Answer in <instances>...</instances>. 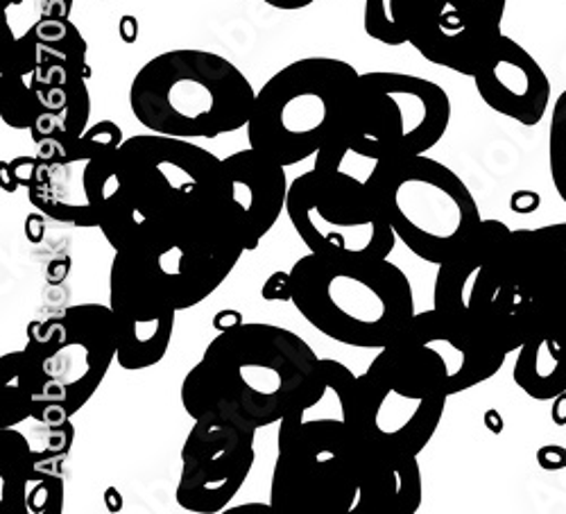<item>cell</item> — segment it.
<instances>
[{
    "label": "cell",
    "instance_id": "1",
    "mask_svg": "<svg viewBox=\"0 0 566 514\" xmlns=\"http://www.w3.org/2000/svg\"><path fill=\"white\" fill-rule=\"evenodd\" d=\"M86 189L105 241L155 272L179 311L211 297L248 252L222 159L186 138H125L91 161Z\"/></svg>",
    "mask_w": 566,
    "mask_h": 514
},
{
    "label": "cell",
    "instance_id": "2",
    "mask_svg": "<svg viewBox=\"0 0 566 514\" xmlns=\"http://www.w3.org/2000/svg\"><path fill=\"white\" fill-rule=\"evenodd\" d=\"M433 306L514 354L551 334L566 343V222L510 229L483 220L438 265Z\"/></svg>",
    "mask_w": 566,
    "mask_h": 514
},
{
    "label": "cell",
    "instance_id": "3",
    "mask_svg": "<svg viewBox=\"0 0 566 514\" xmlns=\"http://www.w3.org/2000/svg\"><path fill=\"white\" fill-rule=\"evenodd\" d=\"M328 390L322 358L276 324L243 322L220 332L186 374L181 406L193 419L224 415L265 429L311 412Z\"/></svg>",
    "mask_w": 566,
    "mask_h": 514
},
{
    "label": "cell",
    "instance_id": "4",
    "mask_svg": "<svg viewBox=\"0 0 566 514\" xmlns=\"http://www.w3.org/2000/svg\"><path fill=\"white\" fill-rule=\"evenodd\" d=\"M358 77L349 62L336 57H304L283 66L256 91L250 148L286 168L306 159L343 166L352 155L343 138Z\"/></svg>",
    "mask_w": 566,
    "mask_h": 514
},
{
    "label": "cell",
    "instance_id": "5",
    "mask_svg": "<svg viewBox=\"0 0 566 514\" xmlns=\"http://www.w3.org/2000/svg\"><path fill=\"white\" fill-rule=\"evenodd\" d=\"M291 276L300 315L347 347L384 349L417 313L410 279L390 259L311 252L291 268Z\"/></svg>",
    "mask_w": 566,
    "mask_h": 514
},
{
    "label": "cell",
    "instance_id": "6",
    "mask_svg": "<svg viewBox=\"0 0 566 514\" xmlns=\"http://www.w3.org/2000/svg\"><path fill=\"white\" fill-rule=\"evenodd\" d=\"M254 101L256 91L239 66L200 49L153 57L129 86V107L140 125L186 141L248 127Z\"/></svg>",
    "mask_w": 566,
    "mask_h": 514
},
{
    "label": "cell",
    "instance_id": "7",
    "mask_svg": "<svg viewBox=\"0 0 566 514\" xmlns=\"http://www.w3.org/2000/svg\"><path fill=\"white\" fill-rule=\"evenodd\" d=\"M270 505L276 514H360L376 458L343 417L291 412L279 424Z\"/></svg>",
    "mask_w": 566,
    "mask_h": 514
},
{
    "label": "cell",
    "instance_id": "8",
    "mask_svg": "<svg viewBox=\"0 0 566 514\" xmlns=\"http://www.w3.org/2000/svg\"><path fill=\"white\" fill-rule=\"evenodd\" d=\"M365 186L397 239L433 265L451 259L483 224L469 186L429 155L376 161Z\"/></svg>",
    "mask_w": 566,
    "mask_h": 514
},
{
    "label": "cell",
    "instance_id": "9",
    "mask_svg": "<svg viewBox=\"0 0 566 514\" xmlns=\"http://www.w3.org/2000/svg\"><path fill=\"white\" fill-rule=\"evenodd\" d=\"M32 384V419L55 427L82 410L116 360V326L109 306L77 304L28 326L23 347Z\"/></svg>",
    "mask_w": 566,
    "mask_h": 514
},
{
    "label": "cell",
    "instance_id": "10",
    "mask_svg": "<svg viewBox=\"0 0 566 514\" xmlns=\"http://www.w3.org/2000/svg\"><path fill=\"white\" fill-rule=\"evenodd\" d=\"M447 399L431 369L392 343L358 377L345 422L374 453L419 458L442 422Z\"/></svg>",
    "mask_w": 566,
    "mask_h": 514
},
{
    "label": "cell",
    "instance_id": "11",
    "mask_svg": "<svg viewBox=\"0 0 566 514\" xmlns=\"http://www.w3.org/2000/svg\"><path fill=\"white\" fill-rule=\"evenodd\" d=\"M451 98L433 80L371 71L360 73L343 146L371 164L433 150L449 129Z\"/></svg>",
    "mask_w": 566,
    "mask_h": 514
},
{
    "label": "cell",
    "instance_id": "12",
    "mask_svg": "<svg viewBox=\"0 0 566 514\" xmlns=\"http://www.w3.org/2000/svg\"><path fill=\"white\" fill-rule=\"evenodd\" d=\"M286 213L313 254H358L388 259L397 233L371 200L365 179L343 168L302 172L289 191Z\"/></svg>",
    "mask_w": 566,
    "mask_h": 514
},
{
    "label": "cell",
    "instance_id": "13",
    "mask_svg": "<svg viewBox=\"0 0 566 514\" xmlns=\"http://www.w3.org/2000/svg\"><path fill=\"white\" fill-rule=\"evenodd\" d=\"M256 431L241 419L224 415L196 419L181 447L177 505L196 514L222 512L252 472Z\"/></svg>",
    "mask_w": 566,
    "mask_h": 514
},
{
    "label": "cell",
    "instance_id": "14",
    "mask_svg": "<svg viewBox=\"0 0 566 514\" xmlns=\"http://www.w3.org/2000/svg\"><path fill=\"white\" fill-rule=\"evenodd\" d=\"M507 0H408L403 34L436 66L474 75L501 39Z\"/></svg>",
    "mask_w": 566,
    "mask_h": 514
},
{
    "label": "cell",
    "instance_id": "15",
    "mask_svg": "<svg viewBox=\"0 0 566 514\" xmlns=\"http://www.w3.org/2000/svg\"><path fill=\"white\" fill-rule=\"evenodd\" d=\"M109 308L116 326V360L127 371L155 367L168 354L179 306L161 279L129 254L109 268Z\"/></svg>",
    "mask_w": 566,
    "mask_h": 514
},
{
    "label": "cell",
    "instance_id": "16",
    "mask_svg": "<svg viewBox=\"0 0 566 514\" xmlns=\"http://www.w3.org/2000/svg\"><path fill=\"white\" fill-rule=\"evenodd\" d=\"M125 141L123 129L114 120H101L71 144H45L32 157L28 183L30 204L57 222L73 227H101V218L91 204L86 175L93 159L114 153Z\"/></svg>",
    "mask_w": 566,
    "mask_h": 514
},
{
    "label": "cell",
    "instance_id": "17",
    "mask_svg": "<svg viewBox=\"0 0 566 514\" xmlns=\"http://www.w3.org/2000/svg\"><path fill=\"white\" fill-rule=\"evenodd\" d=\"M431 369L449 397L476 388L505 365L503 347L440 308L415 313L403 334L395 340Z\"/></svg>",
    "mask_w": 566,
    "mask_h": 514
},
{
    "label": "cell",
    "instance_id": "18",
    "mask_svg": "<svg viewBox=\"0 0 566 514\" xmlns=\"http://www.w3.org/2000/svg\"><path fill=\"white\" fill-rule=\"evenodd\" d=\"M471 80L492 112L524 127L539 125L551 107V80L546 71L522 43L507 34H501Z\"/></svg>",
    "mask_w": 566,
    "mask_h": 514
},
{
    "label": "cell",
    "instance_id": "19",
    "mask_svg": "<svg viewBox=\"0 0 566 514\" xmlns=\"http://www.w3.org/2000/svg\"><path fill=\"white\" fill-rule=\"evenodd\" d=\"M222 164L229 198L243 224L245 248L254 252L276 224L281 211H286L291 191L286 166L254 148L233 153Z\"/></svg>",
    "mask_w": 566,
    "mask_h": 514
},
{
    "label": "cell",
    "instance_id": "20",
    "mask_svg": "<svg viewBox=\"0 0 566 514\" xmlns=\"http://www.w3.org/2000/svg\"><path fill=\"white\" fill-rule=\"evenodd\" d=\"M423 487L417 458H376V466L360 514H415L421 505Z\"/></svg>",
    "mask_w": 566,
    "mask_h": 514
},
{
    "label": "cell",
    "instance_id": "21",
    "mask_svg": "<svg viewBox=\"0 0 566 514\" xmlns=\"http://www.w3.org/2000/svg\"><path fill=\"white\" fill-rule=\"evenodd\" d=\"M514 384L535 401H553L566 392V343L539 334L516 349Z\"/></svg>",
    "mask_w": 566,
    "mask_h": 514
},
{
    "label": "cell",
    "instance_id": "22",
    "mask_svg": "<svg viewBox=\"0 0 566 514\" xmlns=\"http://www.w3.org/2000/svg\"><path fill=\"white\" fill-rule=\"evenodd\" d=\"M36 472V455L14 429H0V505L8 514L28 512V487Z\"/></svg>",
    "mask_w": 566,
    "mask_h": 514
},
{
    "label": "cell",
    "instance_id": "23",
    "mask_svg": "<svg viewBox=\"0 0 566 514\" xmlns=\"http://www.w3.org/2000/svg\"><path fill=\"white\" fill-rule=\"evenodd\" d=\"M34 384L23 349L0 358V429H14L32 419Z\"/></svg>",
    "mask_w": 566,
    "mask_h": 514
},
{
    "label": "cell",
    "instance_id": "24",
    "mask_svg": "<svg viewBox=\"0 0 566 514\" xmlns=\"http://www.w3.org/2000/svg\"><path fill=\"white\" fill-rule=\"evenodd\" d=\"M408 0H365L363 28L365 34L390 49L408 43L403 34V10Z\"/></svg>",
    "mask_w": 566,
    "mask_h": 514
},
{
    "label": "cell",
    "instance_id": "25",
    "mask_svg": "<svg viewBox=\"0 0 566 514\" xmlns=\"http://www.w3.org/2000/svg\"><path fill=\"white\" fill-rule=\"evenodd\" d=\"M3 3L8 36H21L45 19H69L75 0H0Z\"/></svg>",
    "mask_w": 566,
    "mask_h": 514
},
{
    "label": "cell",
    "instance_id": "26",
    "mask_svg": "<svg viewBox=\"0 0 566 514\" xmlns=\"http://www.w3.org/2000/svg\"><path fill=\"white\" fill-rule=\"evenodd\" d=\"M548 168L559 200L566 204V88L553 103L548 127Z\"/></svg>",
    "mask_w": 566,
    "mask_h": 514
},
{
    "label": "cell",
    "instance_id": "27",
    "mask_svg": "<svg viewBox=\"0 0 566 514\" xmlns=\"http://www.w3.org/2000/svg\"><path fill=\"white\" fill-rule=\"evenodd\" d=\"M64 503V483L60 476L36 466L28 487V514H60Z\"/></svg>",
    "mask_w": 566,
    "mask_h": 514
},
{
    "label": "cell",
    "instance_id": "28",
    "mask_svg": "<svg viewBox=\"0 0 566 514\" xmlns=\"http://www.w3.org/2000/svg\"><path fill=\"white\" fill-rule=\"evenodd\" d=\"M261 297L268 302H293V276L291 272H272L261 289Z\"/></svg>",
    "mask_w": 566,
    "mask_h": 514
},
{
    "label": "cell",
    "instance_id": "29",
    "mask_svg": "<svg viewBox=\"0 0 566 514\" xmlns=\"http://www.w3.org/2000/svg\"><path fill=\"white\" fill-rule=\"evenodd\" d=\"M537 462L546 472H557L566 466V449L559 444H546L537 453Z\"/></svg>",
    "mask_w": 566,
    "mask_h": 514
},
{
    "label": "cell",
    "instance_id": "30",
    "mask_svg": "<svg viewBox=\"0 0 566 514\" xmlns=\"http://www.w3.org/2000/svg\"><path fill=\"white\" fill-rule=\"evenodd\" d=\"M539 196L533 191H516L510 200V209L514 213H533L539 209Z\"/></svg>",
    "mask_w": 566,
    "mask_h": 514
},
{
    "label": "cell",
    "instance_id": "31",
    "mask_svg": "<svg viewBox=\"0 0 566 514\" xmlns=\"http://www.w3.org/2000/svg\"><path fill=\"white\" fill-rule=\"evenodd\" d=\"M243 324V315L239 311H220L216 317H213V326L218 332H227V329H233V326Z\"/></svg>",
    "mask_w": 566,
    "mask_h": 514
},
{
    "label": "cell",
    "instance_id": "32",
    "mask_svg": "<svg viewBox=\"0 0 566 514\" xmlns=\"http://www.w3.org/2000/svg\"><path fill=\"white\" fill-rule=\"evenodd\" d=\"M263 3L274 10H281V12H297V10L313 6L315 0H263Z\"/></svg>",
    "mask_w": 566,
    "mask_h": 514
},
{
    "label": "cell",
    "instance_id": "33",
    "mask_svg": "<svg viewBox=\"0 0 566 514\" xmlns=\"http://www.w3.org/2000/svg\"><path fill=\"white\" fill-rule=\"evenodd\" d=\"M551 417H553V424H557V427H564V424H566V392L553 399Z\"/></svg>",
    "mask_w": 566,
    "mask_h": 514
},
{
    "label": "cell",
    "instance_id": "34",
    "mask_svg": "<svg viewBox=\"0 0 566 514\" xmlns=\"http://www.w3.org/2000/svg\"><path fill=\"white\" fill-rule=\"evenodd\" d=\"M120 36L125 43H134L138 36V23L134 17H123L120 21Z\"/></svg>",
    "mask_w": 566,
    "mask_h": 514
},
{
    "label": "cell",
    "instance_id": "35",
    "mask_svg": "<svg viewBox=\"0 0 566 514\" xmlns=\"http://www.w3.org/2000/svg\"><path fill=\"white\" fill-rule=\"evenodd\" d=\"M41 222H43V213L41 216H32L25 224V231L30 233L32 241H39L41 239Z\"/></svg>",
    "mask_w": 566,
    "mask_h": 514
},
{
    "label": "cell",
    "instance_id": "36",
    "mask_svg": "<svg viewBox=\"0 0 566 514\" xmlns=\"http://www.w3.org/2000/svg\"><path fill=\"white\" fill-rule=\"evenodd\" d=\"M485 422H488V427L492 429V433H501L503 431V422H501V417H499V412L496 410H490L488 415H485Z\"/></svg>",
    "mask_w": 566,
    "mask_h": 514
}]
</instances>
